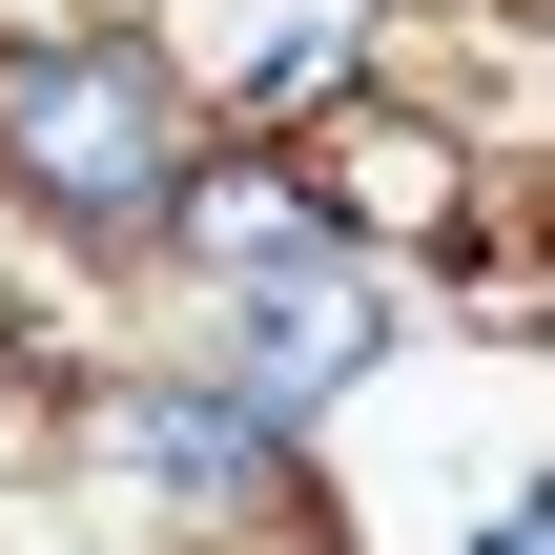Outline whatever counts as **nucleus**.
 Instances as JSON below:
<instances>
[{
	"label": "nucleus",
	"mask_w": 555,
	"mask_h": 555,
	"mask_svg": "<svg viewBox=\"0 0 555 555\" xmlns=\"http://www.w3.org/2000/svg\"><path fill=\"white\" fill-rule=\"evenodd\" d=\"M185 82L144 62V41H0V185L41 206V227H82V247H165V206H185Z\"/></svg>",
	"instance_id": "f257e3e1"
},
{
	"label": "nucleus",
	"mask_w": 555,
	"mask_h": 555,
	"mask_svg": "<svg viewBox=\"0 0 555 555\" xmlns=\"http://www.w3.org/2000/svg\"><path fill=\"white\" fill-rule=\"evenodd\" d=\"M103 412V474L124 494H165V515H309V412H268L247 371H124V391H82Z\"/></svg>",
	"instance_id": "f03ea898"
},
{
	"label": "nucleus",
	"mask_w": 555,
	"mask_h": 555,
	"mask_svg": "<svg viewBox=\"0 0 555 555\" xmlns=\"http://www.w3.org/2000/svg\"><path fill=\"white\" fill-rule=\"evenodd\" d=\"M185 288H206V371H247L268 412H330V391L391 350V309H371V247H350V227L247 247V268H185Z\"/></svg>",
	"instance_id": "7ed1b4c3"
},
{
	"label": "nucleus",
	"mask_w": 555,
	"mask_h": 555,
	"mask_svg": "<svg viewBox=\"0 0 555 555\" xmlns=\"http://www.w3.org/2000/svg\"><path fill=\"white\" fill-rule=\"evenodd\" d=\"M474 555H555V494H535V515H494V535H474Z\"/></svg>",
	"instance_id": "20e7f679"
},
{
	"label": "nucleus",
	"mask_w": 555,
	"mask_h": 555,
	"mask_svg": "<svg viewBox=\"0 0 555 555\" xmlns=\"http://www.w3.org/2000/svg\"><path fill=\"white\" fill-rule=\"evenodd\" d=\"M0 371H21V288H0Z\"/></svg>",
	"instance_id": "39448f33"
}]
</instances>
